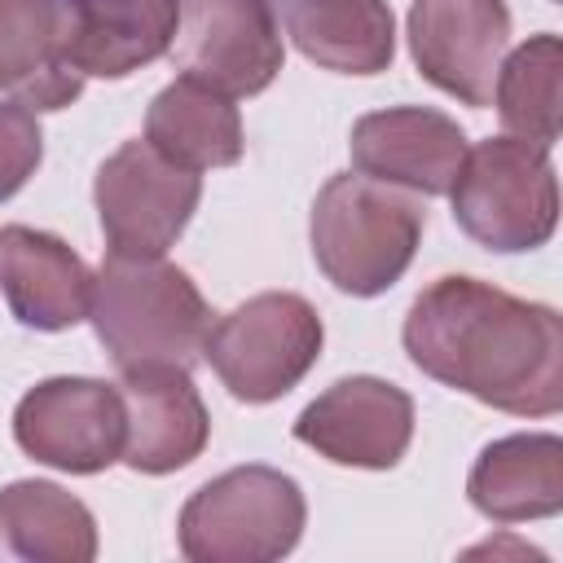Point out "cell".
<instances>
[{"label": "cell", "mask_w": 563, "mask_h": 563, "mask_svg": "<svg viewBox=\"0 0 563 563\" xmlns=\"http://www.w3.org/2000/svg\"><path fill=\"white\" fill-rule=\"evenodd\" d=\"M286 35L321 70L378 75L396 57V18L387 0H277Z\"/></svg>", "instance_id": "e0dca14e"}, {"label": "cell", "mask_w": 563, "mask_h": 563, "mask_svg": "<svg viewBox=\"0 0 563 563\" xmlns=\"http://www.w3.org/2000/svg\"><path fill=\"white\" fill-rule=\"evenodd\" d=\"M405 35L427 84L462 106H493V79L510 44L506 0H413Z\"/></svg>", "instance_id": "9c48e42d"}, {"label": "cell", "mask_w": 563, "mask_h": 563, "mask_svg": "<svg viewBox=\"0 0 563 563\" xmlns=\"http://www.w3.org/2000/svg\"><path fill=\"white\" fill-rule=\"evenodd\" d=\"M44 136L35 123V110L22 101H0V202L13 198L40 167Z\"/></svg>", "instance_id": "7402d4cb"}, {"label": "cell", "mask_w": 563, "mask_h": 563, "mask_svg": "<svg viewBox=\"0 0 563 563\" xmlns=\"http://www.w3.org/2000/svg\"><path fill=\"white\" fill-rule=\"evenodd\" d=\"M180 31V0H66L62 62L79 79H128L158 62Z\"/></svg>", "instance_id": "5bb4252c"}, {"label": "cell", "mask_w": 563, "mask_h": 563, "mask_svg": "<svg viewBox=\"0 0 563 563\" xmlns=\"http://www.w3.org/2000/svg\"><path fill=\"white\" fill-rule=\"evenodd\" d=\"M123 396L101 378H44L13 409V440L26 457L97 475L123 457Z\"/></svg>", "instance_id": "ba28073f"}, {"label": "cell", "mask_w": 563, "mask_h": 563, "mask_svg": "<svg viewBox=\"0 0 563 563\" xmlns=\"http://www.w3.org/2000/svg\"><path fill=\"white\" fill-rule=\"evenodd\" d=\"M119 396H123V457L141 475H167L189 466L211 435L207 405L180 365H132L119 369Z\"/></svg>", "instance_id": "4fadbf2b"}, {"label": "cell", "mask_w": 563, "mask_h": 563, "mask_svg": "<svg viewBox=\"0 0 563 563\" xmlns=\"http://www.w3.org/2000/svg\"><path fill=\"white\" fill-rule=\"evenodd\" d=\"M422 229L427 211L413 194L361 172H339L312 202L308 242L317 268L334 290L369 299L405 277L418 255Z\"/></svg>", "instance_id": "3957f363"}, {"label": "cell", "mask_w": 563, "mask_h": 563, "mask_svg": "<svg viewBox=\"0 0 563 563\" xmlns=\"http://www.w3.org/2000/svg\"><path fill=\"white\" fill-rule=\"evenodd\" d=\"M92 330L119 369L180 365L202 356L211 308L194 277L163 255H106L92 273Z\"/></svg>", "instance_id": "7a4b0ae2"}, {"label": "cell", "mask_w": 563, "mask_h": 563, "mask_svg": "<svg viewBox=\"0 0 563 563\" xmlns=\"http://www.w3.org/2000/svg\"><path fill=\"white\" fill-rule=\"evenodd\" d=\"M400 339L427 378L488 409L519 418L563 409V321L550 303L453 273L409 303Z\"/></svg>", "instance_id": "6da1fadb"}, {"label": "cell", "mask_w": 563, "mask_h": 563, "mask_svg": "<svg viewBox=\"0 0 563 563\" xmlns=\"http://www.w3.org/2000/svg\"><path fill=\"white\" fill-rule=\"evenodd\" d=\"M295 440L334 466L391 471L413 440V400L387 378L352 374L295 418Z\"/></svg>", "instance_id": "30bf717a"}, {"label": "cell", "mask_w": 563, "mask_h": 563, "mask_svg": "<svg viewBox=\"0 0 563 563\" xmlns=\"http://www.w3.org/2000/svg\"><path fill=\"white\" fill-rule=\"evenodd\" d=\"M466 497L493 523L559 515L563 510V440L550 431L493 440L471 466Z\"/></svg>", "instance_id": "2e32d148"}, {"label": "cell", "mask_w": 563, "mask_h": 563, "mask_svg": "<svg viewBox=\"0 0 563 563\" xmlns=\"http://www.w3.org/2000/svg\"><path fill=\"white\" fill-rule=\"evenodd\" d=\"M352 167L369 180L409 189V194H449L462 158H466V132L457 119L431 106H391L361 114L347 136Z\"/></svg>", "instance_id": "7c38bea8"}, {"label": "cell", "mask_w": 563, "mask_h": 563, "mask_svg": "<svg viewBox=\"0 0 563 563\" xmlns=\"http://www.w3.org/2000/svg\"><path fill=\"white\" fill-rule=\"evenodd\" d=\"M449 198L457 229L501 255L545 246L559 224V180L550 150L519 136H488L466 150Z\"/></svg>", "instance_id": "277c9868"}, {"label": "cell", "mask_w": 563, "mask_h": 563, "mask_svg": "<svg viewBox=\"0 0 563 563\" xmlns=\"http://www.w3.org/2000/svg\"><path fill=\"white\" fill-rule=\"evenodd\" d=\"M0 290L31 330H70L92 308V268L57 238L31 224L0 229Z\"/></svg>", "instance_id": "9a60e30c"}, {"label": "cell", "mask_w": 563, "mask_h": 563, "mask_svg": "<svg viewBox=\"0 0 563 563\" xmlns=\"http://www.w3.org/2000/svg\"><path fill=\"white\" fill-rule=\"evenodd\" d=\"M559 75H563V44L554 31L532 35L510 57H501L493 79V106L510 136L532 145L559 141Z\"/></svg>", "instance_id": "44dd1931"}, {"label": "cell", "mask_w": 563, "mask_h": 563, "mask_svg": "<svg viewBox=\"0 0 563 563\" xmlns=\"http://www.w3.org/2000/svg\"><path fill=\"white\" fill-rule=\"evenodd\" d=\"M145 141L189 167V172H207V167H233L246 150L242 141V114L233 106V97H224L220 88L194 79V75H176L145 110Z\"/></svg>", "instance_id": "ac0fdd59"}, {"label": "cell", "mask_w": 563, "mask_h": 563, "mask_svg": "<svg viewBox=\"0 0 563 563\" xmlns=\"http://www.w3.org/2000/svg\"><path fill=\"white\" fill-rule=\"evenodd\" d=\"M303 493L277 466H233L180 510V554L194 563H273L303 537Z\"/></svg>", "instance_id": "5b68a950"}, {"label": "cell", "mask_w": 563, "mask_h": 563, "mask_svg": "<svg viewBox=\"0 0 563 563\" xmlns=\"http://www.w3.org/2000/svg\"><path fill=\"white\" fill-rule=\"evenodd\" d=\"M321 343L325 325L303 295L264 290L207 330L202 356L233 400L268 405L299 387V378L317 365Z\"/></svg>", "instance_id": "8992f818"}, {"label": "cell", "mask_w": 563, "mask_h": 563, "mask_svg": "<svg viewBox=\"0 0 563 563\" xmlns=\"http://www.w3.org/2000/svg\"><path fill=\"white\" fill-rule=\"evenodd\" d=\"M202 176L163 158L150 141H123L92 180L110 255H167L198 211Z\"/></svg>", "instance_id": "52a82bcc"}, {"label": "cell", "mask_w": 563, "mask_h": 563, "mask_svg": "<svg viewBox=\"0 0 563 563\" xmlns=\"http://www.w3.org/2000/svg\"><path fill=\"white\" fill-rule=\"evenodd\" d=\"M79 88L84 79L62 62V0H0V92L62 110Z\"/></svg>", "instance_id": "ffe728a7"}, {"label": "cell", "mask_w": 563, "mask_h": 563, "mask_svg": "<svg viewBox=\"0 0 563 563\" xmlns=\"http://www.w3.org/2000/svg\"><path fill=\"white\" fill-rule=\"evenodd\" d=\"M282 31L268 0H194L180 31L185 75L224 97H255L282 70Z\"/></svg>", "instance_id": "8fae6325"}, {"label": "cell", "mask_w": 563, "mask_h": 563, "mask_svg": "<svg viewBox=\"0 0 563 563\" xmlns=\"http://www.w3.org/2000/svg\"><path fill=\"white\" fill-rule=\"evenodd\" d=\"M0 559L26 563H92V510L48 479H18L0 488Z\"/></svg>", "instance_id": "d6986e66"}]
</instances>
